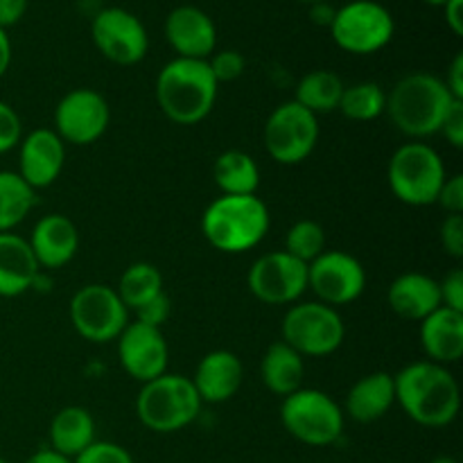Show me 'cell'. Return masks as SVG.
Segmentation results:
<instances>
[{"mask_svg":"<svg viewBox=\"0 0 463 463\" xmlns=\"http://www.w3.org/2000/svg\"><path fill=\"white\" fill-rule=\"evenodd\" d=\"M319 140V122L315 113L298 102H283L271 111L265 125V147L280 165L306 161Z\"/></svg>","mask_w":463,"mask_h":463,"instance_id":"obj_10","label":"cell"},{"mask_svg":"<svg viewBox=\"0 0 463 463\" xmlns=\"http://www.w3.org/2000/svg\"><path fill=\"white\" fill-rule=\"evenodd\" d=\"M396 402L393 375L375 371L364 375L351 387L346 396V414L357 423H375L383 419Z\"/></svg>","mask_w":463,"mask_h":463,"instance_id":"obj_24","label":"cell"},{"mask_svg":"<svg viewBox=\"0 0 463 463\" xmlns=\"http://www.w3.org/2000/svg\"><path fill=\"white\" fill-rule=\"evenodd\" d=\"M339 111L348 120L369 122L375 120L387 109V93L375 81H360V84L344 86L342 99H339Z\"/></svg>","mask_w":463,"mask_h":463,"instance_id":"obj_31","label":"cell"},{"mask_svg":"<svg viewBox=\"0 0 463 463\" xmlns=\"http://www.w3.org/2000/svg\"><path fill=\"white\" fill-rule=\"evenodd\" d=\"M170 312H172L170 297H167L165 292H161L136 310V315H138V319L136 321H140V324L145 326H152V328H161V326L167 321V317H170Z\"/></svg>","mask_w":463,"mask_h":463,"instance_id":"obj_36","label":"cell"},{"mask_svg":"<svg viewBox=\"0 0 463 463\" xmlns=\"http://www.w3.org/2000/svg\"><path fill=\"white\" fill-rule=\"evenodd\" d=\"M443 184H446V167L437 149L430 145H402L389 161V185L402 203L410 206L437 203Z\"/></svg>","mask_w":463,"mask_h":463,"instance_id":"obj_6","label":"cell"},{"mask_svg":"<svg viewBox=\"0 0 463 463\" xmlns=\"http://www.w3.org/2000/svg\"><path fill=\"white\" fill-rule=\"evenodd\" d=\"M330 36L351 54H373L387 48L396 32V21L384 5L375 0H351L335 12Z\"/></svg>","mask_w":463,"mask_h":463,"instance_id":"obj_8","label":"cell"},{"mask_svg":"<svg viewBox=\"0 0 463 463\" xmlns=\"http://www.w3.org/2000/svg\"><path fill=\"white\" fill-rule=\"evenodd\" d=\"M307 288L326 306H348L362 297L366 271L355 256L346 251H324L307 265Z\"/></svg>","mask_w":463,"mask_h":463,"instance_id":"obj_13","label":"cell"},{"mask_svg":"<svg viewBox=\"0 0 463 463\" xmlns=\"http://www.w3.org/2000/svg\"><path fill=\"white\" fill-rule=\"evenodd\" d=\"M206 61L208 66H211V72L217 80V84L238 80V77L244 72V66H247L242 52H238V50H222V52L211 54Z\"/></svg>","mask_w":463,"mask_h":463,"instance_id":"obj_33","label":"cell"},{"mask_svg":"<svg viewBox=\"0 0 463 463\" xmlns=\"http://www.w3.org/2000/svg\"><path fill=\"white\" fill-rule=\"evenodd\" d=\"M217 80L203 59L176 57L156 77V99L161 111L176 125H197L213 111Z\"/></svg>","mask_w":463,"mask_h":463,"instance_id":"obj_2","label":"cell"},{"mask_svg":"<svg viewBox=\"0 0 463 463\" xmlns=\"http://www.w3.org/2000/svg\"><path fill=\"white\" fill-rule=\"evenodd\" d=\"M23 138V125L18 113L0 99V154L16 147Z\"/></svg>","mask_w":463,"mask_h":463,"instance_id":"obj_35","label":"cell"},{"mask_svg":"<svg viewBox=\"0 0 463 463\" xmlns=\"http://www.w3.org/2000/svg\"><path fill=\"white\" fill-rule=\"evenodd\" d=\"M437 203H441L450 215H461L463 213V176L455 175L450 179H446V184L441 185V193H439Z\"/></svg>","mask_w":463,"mask_h":463,"instance_id":"obj_39","label":"cell"},{"mask_svg":"<svg viewBox=\"0 0 463 463\" xmlns=\"http://www.w3.org/2000/svg\"><path fill=\"white\" fill-rule=\"evenodd\" d=\"M441 134L455 149L463 147V99H457L446 113L441 125Z\"/></svg>","mask_w":463,"mask_h":463,"instance_id":"obj_40","label":"cell"},{"mask_svg":"<svg viewBox=\"0 0 463 463\" xmlns=\"http://www.w3.org/2000/svg\"><path fill=\"white\" fill-rule=\"evenodd\" d=\"M95 48L118 66H134L143 61L149 50V36L143 21L129 9L104 7L90 23Z\"/></svg>","mask_w":463,"mask_h":463,"instance_id":"obj_12","label":"cell"},{"mask_svg":"<svg viewBox=\"0 0 463 463\" xmlns=\"http://www.w3.org/2000/svg\"><path fill=\"white\" fill-rule=\"evenodd\" d=\"M118 342V355L127 373L138 383H149L165 373L167 369V342L161 328H152L140 321L127 324Z\"/></svg>","mask_w":463,"mask_h":463,"instance_id":"obj_16","label":"cell"},{"mask_svg":"<svg viewBox=\"0 0 463 463\" xmlns=\"http://www.w3.org/2000/svg\"><path fill=\"white\" fill-rule=\"evenodd\" d=\"M420 346L430 362L455 364L463 355V312L439 307L420 321Z\"/></svg>","mask_w":463,"mask_h":463,"instance_id":"obj_21","label":"cell"},{"mask_svg":"<svg viewBox=\"0 0 463 463\" xmlns=\"http://www.w3.org/2000/svg\"><path fill=\"white\" fill-rule=\"evenodd\" d=\"M430 463H459L455 459V457H437V459H432Z\"/></svg>","mask_w":463,"mask_h":463,"instance_id":"obj_47","label":"cell"},{"mask_svg":"<svg viewBox=\"0 0 463 463\" xmlns=\"http://www.w3.org/2000/svg\"><path fill=\"white\" fill-rule=\"evenodd\" d=\"M72 463H134L129 452L111 441H93Z\"/></svg>","mask_w":463,"mask_h":463,"instance_id":"obj_34","label":"cell"},{"mask_svg":"<svg viewBox=\"0 0 463 463\" xmlns=\"http://www.w3.org/2000/svg\"><path fill=\"white\" fill-rule=\"evenodd\" d=\"M165 39L176 57L206 61L217 45V27L203 9L179 5L165 18Z\"/></svg>","mask_w":463,"mask_h":463,"instance_id":"obj_17","label":"cell"},{"mask_svg":"<svg viewBox=\"0 0 463 463\" xmlns=\"http://www.w3.org/2000/svg\"><path fill=\"white\" fill-rule=\"evenodd\" d=\"M213 179L224 194H256L260 170L253 156L240 149L220 154L213 165Z\"/></svg>","mask_w":463,"mask_h":463,"instance_id":"obj_27","label":"cell"},{"mask_svg":"<svg viewBox=\"0 0 463 463\" xmlns=\"http://www.w3.org/2000/svg\"><path fill=\"white\" fill-rule=\"evenodd\" d=\"M95 441L93 416L84 407H63L50 423V443L59 455L75 459Z\"/></svg>","mask_w":463,"mask_h":463,"instance_id":"obj_26","label":"cell"},{"mask_svg":"<svg viewBox=\"0 0 463 463\" xmlns=\"http://www.w3.org/2000/svg\"><path fill=\"white\" fill-rule=\"evenodd\" d=\"M441 244L448 256L463 258V215H448L443 220Z\"/></svg>","mask_w":463,"mask_h":463,"instance_id":"obj_37","label":"cell"},{"mask_svg":"<svg viewBox=\"0 0 463 463\" xmlns=\"http://www.w3.org/2000/svg\"><path fill=\"white\" fill-rule=\"evenodd\" d=\"M36 203V194L18 172L0 170V233L16 229Z\"/></svg>","mask_w":463,"mask_h":463,"instance_id":"obj_29","label":"cell"},{"mask_svg":"<svg viewBox=\"0 0 463 463\" xmlns=\"http://www.w3.org/2000/svg\"><path fill=\"white\" fill-rule=\"evenodd\" d=\"M27 242H30L41 269H59L75 258L80 235L68 217L54 213V215H45L36 222Z\"/></svg>","mask_w":463,"mask_h":463,"instance_id":"obj_19","label":"cell"},{"mask_svg":"<svg viewBox=\"0 0 463 463\" xmlns=\"http://www.w3.org/2000/svg\"><path fill=\"white\" fill-rule=\"evenodd\" d=\"M18 175L32 190L54 184L66 163V143L52 129H34L21 138Z\"/></svg>","mask_w":463,"mask_h":463,"instance_id":"obj_18","label":"cell"},{"mask_svg":"<svg viewBox=\"0 0 463 463\" xmlns=\"http://www.w3.org/2000/svg\"><path fill=\"white\" fill-rule=\"evenodd\" d=\"M25 463H72V459H68V457L59 455V452H54L52 448H45V450H39L34 452V455L30 457Z\"/></svg>","mask_w":463,"mask_h":463,"instance_id":"obj_46","label":"cell"},{"mask_svg":"<svg viewBox=\"0 0 463 463\" xmlns=\"http://www.w3.org/2000/svg\"><path fill=\"white\" fill-rule=\"evenodd\" d=\"M202 231L217 251H249L269 231V208L256 194H222L203 211Z\"/></svg>","mask_w":463,"mask_h":463,"instance_id":"obj_4","label":"cell"},{"mask_svg":"<svg viewBox=\"0 0 463 463\" xmlns=\"http://www.w3.org/2000/svg\"><path fill=\"white\" fill-rule=\"evenodd\" d=\"M335 12H337V9H335L328 0H326V3L310 5V21L317 23V25L330 27V23H333L335 18Z\"/></svg>","mask_w":463,"mask_h":463,"instance_id":"obj_44","label":"cell"},{"mask_svg":"<svg viewBox=\"0 0 463 463\" xmlns=\"http://www.w3.org/2000/svg\"><path fill=\"white\" fill-rule=\"evenodd\" d=\"M202 410V398L193 380L179 373H163L143 384L136 411L145 428L170 434L188 428Z\"/></svg>","mask_w":463,"mask_h":463,"instance_id":"obj_5","label":"cell"},{"mask_svg":"<svg viewBox=\"0 0 463 463\" xmlns=\"http://www.w3.org/2000/svg\"><path fill=\"white\" fill-rule=\"evenodd\" d=\"M344 321L326 303H298L283 319V342L303 357H324L344 342Z\"/></svg>","mask_w":463,"mask_h":463,"instance_id":"obj_9","label":"cell"},{"mask_svg":"<svg viewBox=\"0 0 463 463\" xmlns=\"http://www.w3.org/2000/svg\"><path fill=\"white\" fill-rule=\"evenodd\" d=\"M303 355H298L292 346L285 342H276L267 348L260 362V378L265 387L276 396H289L298 392L303 383Z\"/></svg>","mask_w":463,"mask_h":463,"instance_id":"obj_25","label":"cell"},{"mask_svg":"<svg viewBox=\"0 0 463 463\" xmlns=\"http://www.w3.org/2000/svg\"><path fill=\"white\" fill-rule=\"evenodd\" d=\"M443 81H446L452 98L463 99V52L455 54V59L450 63V71H448V77Z\"/></svg>","mask_w":463,"mask_h":463,"instance_id":"obj_42","label":"cell"},{"mask_svg":"<svg viewBox=\"0 0 463 463\" xmlns=\"http://www.w3.org/2000/svg\"><path fill=\"white\" fill-rule=\"evenodd\" d=\"M344 93L342 77L333 71H312L301 77L297 84V98L294 102L301 104L315 116L330 113L339 107V99Z\"/></svg>","mask_w":463,"mask_h":463,"instance_id":"obj_28","label":"cell"},{"mask_svg":"<svg viewBox=\"0 0 463 463\" xmlns=\"http://www.w3.org/2000/svg\"><path fill=\"white\" fill-rule=\"evenodd\" d=\"M71 319L77 333L95 344H107L120 337L129 324V310L118 292L109 285H86L72 297Z\"/></svg>","mask_w":463,"mask_h":463,"instance_id":"obj_11","label":"cell"},{"mask_svg":"<svg viewBox=\"0 0 463 463\" xmlns=\"http://www.w3.org/2000/svg\"><path fill=\"white\" fill-rule=\"evenodd\" d=\"M111 111L98 90L75 89L59 99L54 109L57 136L63 143L90 145L107 131Z\"/></svg>","mask_w":463,"mask_h":463,"instance_id":"obj_15","label":"cell"},{"mask_svg":"<svg viewBox=\"0 0 463 463\" xmlns=\"http://www.w3.org/2000/svg\"><path fill=\"white\" fill-rule=\"evenodd\" d=\"M30 0H0V27H14L27 12Z\"/></svg>","mask_w":463,"mask_h":463,"instance_id":"obj_41","label":"cell"},{"mask_svg":"<svg viewBox=\"0 0 463 463\" xmlns=\"http://www.w3.org/2000/svg\"><path fill=\"white\" fill-rule=\"evenodd\" d=\"M457 99L446 81L430 72H411L396 81L387 95V109L393 125L411 138H425L441 131L443 118Z\"/></svg>","mask_w":463,"mask_h":463,"instance_id":"obj_3","label":"cell"},{"mask_svg":"<svg viewBox=\"0 0 463 463\" xmlns=\"http://www.w3.org/2000/svg\"><path fill=\"white\" fill-rule=\"evenodd\" d=\"M242 362L231 351H213L202 357L193 384L202 402H226L242 387Z\"/></svg>","mask_w":463,"mask_h":463,"instance_id":"obj_20","label":"cell"},{"mask_svg":"<svg viewBox=\"0 0 463 463\" xmlns=\"http://www.w3.org/2000/svg\"><path fill=\"white\" fill-rule=\"evenodd\" d=\"M443 14H446V23L452 34L463 36V0H446Z\"/></svg>","mask_w":463,"mask_h":463,"instance_id":"obj_43","label":"cell"},{"mask_svg":"<svg viewBox=\"0 0 463 463\" xmlns=\"http://www.w3.org/2000/svg\"><path fill=\"white\" fill-rule=\"evenodd\" d=\"M425 5H432V7H443L446 5V0H423Z\"/></svg>","mask_w":463,"mask_h":463,"instance_id":"obj_48","label":"cell"},{"mask_svg":"<svg viewBox=\"0 0 463 463\" xmlns=\"http://www.w3.org/2000/svg\"><path fill=\"white\" fill-rule=\"evenodd\" d=\"M396 402L411 420L425 428H446L457 419L461 407L459 384L455 375L437 362H414L393 375Z\"/></svg>","mask_w":463,"mask_h":463,"instance_id":"obj_1","label":"cell"},{"mask_svg":"<svg viewBox=\"0 0 463 463\" xmlns=\"http://www.w3.org/2000/svg\"><path fill=\"white\" fill-rule=\"evenodd\" d=\"M249 289L267 306H288L307 289V265L285 251L265 253L249 269Z\"/></svg>","mask_w":463,"mask_h":463,"instance_id":"obj_14","label":"cell"},{"mask_svg":"<svg viewBox=\"0 0 463 463\" xmlns=\"http://www.w3.org/2000/svg\"><path fill=\"white\" fill-rule=\"evenodd\" d=\"M326 247V233L321 224L312 220H301L288 231V240H285V253L294 256L297 260L310 265L315 258L324 253Z\"/></svg>","mask_w":463,"mask_h":463,"instance_id":"obj_32","label":"cell"},{"mask_svg":"<svg viewBox=\"0 0 463 463\" xmlns=\"http://www.w3.org/2000/svg\"><path fill=\"white\" fill-rule=\"evenodd\" d=\"M116 292L127 306V310H138L143 303L163 292L161 271L149 262H134L120 276V285H118Z\"/></svg>","mask_w":463,"mask_h":463,"instance_id":"obj_30","label":"cell"},{"mask_svg":"<svg viewBox=\"0 0 463 463\" xmlns=\"http://www.w3.org/2000/svg\"><path fill=\"white\" fill-rule=\"evenodd\" d=\"M41 267L30 242L16 233H0V297L14 298L32 289Z\"/></svg>","mask_w":463,"mask_h":463,"instance_id":"obj_22","label":"cell"},{"mask_svg":"<svg viewBox=\"0 0 463 463\" xmlns=\"http://www.w3.org/2000/svg\"><path fill=\"white\" fill-rule=\"evenodd\" d=\"M298 3H306V5H317V3H326V0H298Z\"/></svg>","mask_w":463,"mask_h":463,"instance_id":"obj_49","label":"cell"},{"mask_svg":"<svg viewBox=\"0 0 463 463\" xmlns=\"http://www.w3.org/2000/svg\"><path fill=\"white\" fill-rule=\"evenodd\" d=\"M439 292H441L443 307L463 312V269H452L450 274L439 283Z\"/></svg>","mask_w":463,"mask_h":463,"instance_id":"obj_38","label":"cell"},{"mask_svg":"<svg viewBox=\"0 0 463 463\" xmlns=\"http://www.w3.org/2000/svg\"><path fill=\"white\" fill-rule=\"evenodd\" d=\"M9 63H12V41L7 30L0 27V77L9 71Z\"/></svg>","mask_w":463,"mask_h":463,"instance_id":"obj_45","label":"cell"},{"mask_svg":"<svg viewBox=\"0 0 463 463\" xmlns=\"http://www.w3.org/2000/svg\"><path fill=\"white\" fill-rule=\"evenodd\" d=\"M389 306L402 319L423 321L425 317L441 307L439 283L419 271L398 276L389 288Z\"/></svg>","mask_w":463,"mask_h":463,"instance_id":"obj_23","label":"cell"},{"mask_svg":"<svg viewBox=\"0 0 463 463\" xmlns=\"http://www.w3.org/2000/svg\"><path fill=\"white\" fill-rule=\"evenodd\" d=\"M280 420L297 441L324 448L337 441L344 432V411L328 393L317 389H298L285 396Z\"/></svg>","mask_w":463,"mask_h":463,"instance_id":"obj_7","label":"cell"},{"mask_svg":"<svg viewBox=\"0 0 463 463\" xmlns=\"http://www.w3.org/2000/svg\"><path fill=\"white\" fill-rule=\"evenodd\" d=\"M0 463H7V461H5V459H3V457H0Z\"/></svg>","mask_w":463,"mask_h":463,"instance_id":"obj_50","label":"cell"}]
</instances>
